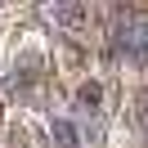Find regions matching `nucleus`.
Wrapping results in <instances>:
<instances>
[{"instance_id": "f257e3e1", "label": "nucleus", "mask_w": 148, "mask_h": 148, "mask_svg": "<svg viewBox=\"0 0 148 148\" xmlns=\"http://www.w3.org/2000/svg\"><path fill=\"white\" fill-rule=\"evenodd\" d=\"M81 103H85V108H94V103H99V85H85V90H81Z\"/></svg>"}]
</instances>
